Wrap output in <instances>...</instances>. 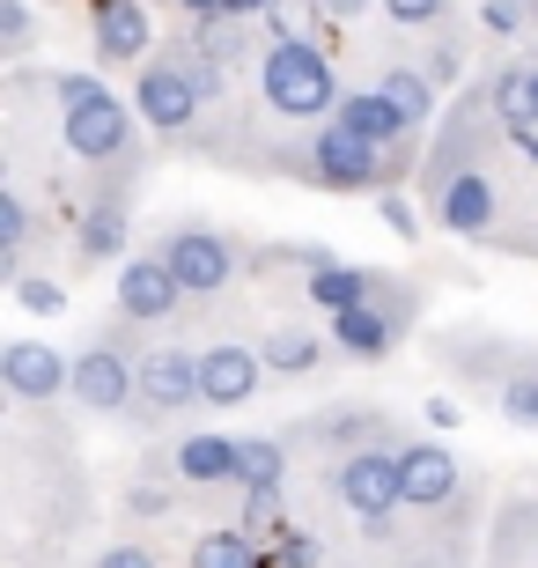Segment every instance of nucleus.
<instances>
[{
    "label": "nucleus",
    "instance_id": "obj_1",
    "mask_svg": "<svg viewBox=\"0 0 538 568\" xmlns=\"http://www.w3.org/2000/svg\"><path fill=\"white\" fill-rule=\"evenodd\" d=\"M258 97H266V111L288 119V126H325L347 89H339V74H332L325 44L281 38V44H266V60H258Z\"/></svg>",
    "mask_w": 538,
    "mask_h": 568
},
{
    "label": "nucleus",
    "instance_id": "obj_2",
    "mask_svg": "<svg viewBox=\"0 0 538 568\" xmlns=\"http://www.w3.org/2000/svg\"><path fill=\"white\" fill-rule=\"evenodd\" d=\"M214 89H222V67H207L185 44V52H155V60L141 67L133 104H141V119L155 133H192V119H200V104H207Z\"/></svg>",
    "mask_w": 538,
    "mask_h": 568
},
{
    "label": "nucleus",
    "instance_id": "obj_3",
    "mask_svg": "<svg viewBox=\"0 0 538 568\" xmlns=\"http://www.w3.org/2000/svg\"><path fill=\"white\" fill-rule=\"evenodd\" d=\"M303 178L325 192H392L398 185V163L392 148L362 141V133H347L339 119H325V126L303 141Z\"/></svg>",
    "mask_w": 538,
    "mask_h": 568
},
{
    "label": "nucleus",
    "instance_id": "obj_4",
    "mask_svg": "<svg viewBox=\"0 0 538 568\" xmlns=\"http://www.w3.org/2000/svg\"><path fill=\"white\" fill-rule=\"evenodd\" d=\"M133 119H141V104H119L111 89H97V97H82V104H67L60 111V148L74 155V163H97V170H111V163H125L133 155Z\"/></svg>",
    "mask_w": 538,
    "mask_h": 568
},
{
    "label": "nucleus",
    "instance_id": "obj_5",
    "mask_svg": "<svg viewBox=\"0 0 538 568\" xmlns=\"http://www.w3.org/2000/svg\"><path fill=\"white\" fill-rule=\"evenodd\" d=\"M332 487H339V509H347L354 525H384L392 509H406V473H398V450H384V443L347 450Z\"/></svg>",
    "mask_w": 538,
    "mask_h": 568
},
{
    "label": "nucleus",
    "instance_id": "obj_6",
    "mask_svg": "<svg viewBox=\"0 0 538 568\" xmlns=\"http://www.w3.org/2000/svg\"><path fill=\"white\" fill-rule=\"evenodd\" d=\"M155 252L170 258V274H177V288H185V295H222L229 281H236V266H244V252H236L214 222H177Z\"/></svg>",
    "mask_w": 538,
    "mask_h": 568
},
{
    "label": "nucleus",
    "instance_id": "obj_7",
    "mask_svg": "<svg viewBox=\"0 0 538 568\" xmlns=\"http://www.w3.org/2000/svg\"><path fill=\"white\" fill-rule=\"evenodd\" d=\"M74 406H89V414L141 406V355H125L119 339H89L74 355Z\"/></svg>",
    "mask_w": 538,
    "mask_h": 568
},
{
    "label": "nucleus",
    "instance_id": "obj_8",
    "mask_svg": "<svg viewBox=\"0 0 538 568\" xmlns=\"http://www.w3.org/2000/svg\"><path fill=\"white\" fill-rule=\"evenodd\" d=\"M185 406H207L200 399V355L192 347H148L141 355V414L148 422H177Z\"/></svg>",
    "mask_w": 538,
    "mask_h": 568
},
{
    "label": "nucleus",
    "instance_id": "obj_9",
    "mask_svg": "<svg viewBox=\"0 0 538 568\" xmlns=\"http://www.w3.org/2000/svg\"><path fill=\"white\" fill-rule=\"evenodd\" d=\"M406 339V295H376V303H354V311H332V347H347L354 362H384Z\"/></svg>",
    "mask_w": 538,
    "mask_h": 568
},
{
    "label": "nucleus",
    "instance_id": "obj_10",
    "mask_svg": "<svg viewBox=\"0 0 538 568\" xmlns=\"http://www.w3.org/2000/svg\"><path fill=\"white\" fill-rule=\"evenodd\" d=\"M0 384L22 406H44V399H60V392H74V362L60 347H44V339H8L0 347Z\"/></svg>",
    "mask_w": 538,
    "mask_h": 568
},
{
    "label": "nucleus",
    "instance_id": "obj_11",
    "mask_svg": "<svg viewBox=\"0 0 538 568\" xmlns=\"http://www.w3.org/2000/svg\"><path fill=\"white\" fill-rule=\"evenodd\" d=\"M177 274H170V258L163 252H141V258H125L119 266V317L125 325H163L170 311H177Z\"/></svg>",
    "mask_w": 538,
    "mask_h": 568
},
{
    "label": "nucleus",
    "instance_id": "obj_12",
    "mask_svg": "<svg viewBox=\"0 0 538 568\" xmlns=\"http://www.w3.org/2000/svg\"><path fill=\"white\" fill-rule=\"evenodd\" d=\"M266 355L258 347H244V339H222V347H207L200 355V399L207 406H244L258 399V384H266Z\"/></svg>",
    "mask_w": 538,
    "mask_h": 568
},
{
    "label": "nucleus",
    "instance_id": "obj_13",
    "mask_svg": "<svg viewBox=\"0 0 538 568\" xmlns=\"http://www.w3.org/2000/svg\"><path fill=\"white\" fill-rule=\"evenodd\" d=\"M398 473H406V503L414 509H450L457 487H465V473H457V458L443 443H398Z\"/></svg>",
    "mask_w": 538,
    "mask_h": 568
},
{
    "label": "nucleus",
    "instance_id": "obj_14",
    "mask_svg": "<svg viewBox=\"0 0 538 568\" xmlns=\"http://www.w3.org/2000/svg\"><path fill=\"white\" fill-rule=\"evenodd\" d=\"M89 38H97V60H148V38H155V22H148L141 0H97V22H89Z\"/></svg>",
    "mask_w": 538,
    "mask_h": 568
},
{
    "label": "nucleus",
    "instance_id": "obj_15",
    "mask_svg": "<svg viewBox=\"0 0 538 568\" xmlns=\"http://www.w3.org/2000/svg\"><path fill=\"white\" fill-rule=\"evenodd\" d=\"M332 119H339L347 133H362V141H376V148H406V141H414V119H406L384 89H347Z\"/></svg>",
    "mask_w": 538,
    "mask_h": 568
},
{
    "label": "nucleus",
    "instance_id": "obj_16",
    "mask_svg": "<svg viewBox=\"0 0 538 568\" xmlns=\"http://www.w3.org/2000/svg\"><path fill=\"white\" fill-rule=\"evenodd\" d=\"M487 104H495L501 133H538V60H509L487 74Z\"/></svg>",
    "mask_w": 538,
    "mask_h": 568
},
{
    "label": "nucleus",
    "instance_id": "obj_17",
    "mask_svg": "<svg viewBox=\"0 0 538 568\" xmlns=\"http://www.w3.org/2000/svg\"><path fill=\"white\" fill-rule=\"evenodd\" d=\"M398 281H384V274H362V266H339V258H332L325 274H311V303L317 311H354V303H376V295H392Z\"/></svg>",
    "mask_w": 538,
    "mask_h": 568
},
{
    "label": "nucleus",
    "instance_id": "obj_18",
    "mask_svg": "<svg viewBox=\"0 0 538 568\" xmlns=\"http://www.w3.org/2000/svg\"><path fill=\"white\" fill-rule=\"evenodd\" d=\"M125 244V192H97V200H89V214H82V230H74V252L89 258V266H104L111 252H119Z\"/></svg>",
    "mask_w": 538,
    "mask_h": 568
},
{
    "label": "nucleus",
    "instance_id": "obj_19",
    "mask_svg": "<svg viewBox=\"0 0 538 568\" xmlns=\"http://www.w3.org/2000/svg\"><path fill=\"white\" fill-rule=\"evenodd\" d=\"M258 355H266L273 377H317V369H325V339H317L311 325H273V333L258 339Z\"/></svg>",
    "mask_w": 538,
    "mask_h": 568
},
{
    "label": "nucleus",
    "instance_id": "obj_20",
    "mask_svg": "<svg viewBox=\"0 0 538 568\" xmlns=\"http://www.w3.org/2000/svg\"><path fill=\"white\" fill-rule=\"evenodd\" d=\"M177 480H185V487L236 480V436H185V443H177Z\"/></svg>",
    "mask_w": 538,
    "mask_h": 568
},
{
    "label": "nucleus",
    "instance_id": "obj_21",
    "mask_svg": "<svg viewBox=\"0 0 538 568\" xmlns=\"http://www.w3.org/2000/svg\"><path fill=\"white\" fill-rule=\"evenodd\" d=\"M236 487L244 495H281L288 487V450L273 436H244L236 443Z\"/></svg>",
    "mask_w": 538,
    "mask_h": 568
},
{
    "label": "nucleus",
    "instance_id": "obj_22",
    "mask_svg": "<svg viewBox=\"0 0 538 568\" xmlns=\"http://www.w3.org/2000/svg\"><path fill=\"white\" fill-rule=\"evenodd\" d=\"M376 89H384V97H392V104L406 111V119H414V133L428 126V111H435V74H428L420 60H398V67H384V82H376Z\"/></svg>",
    "mask_w": 538,
    "mask_h": 568
},
{
    "label": "nucleus",
    "instance_id": "obj_23",
    "mask_svg": "<svg viewBox=\"0 0 538 568\" xmlns=\"http://www.w3.org/2000/svg\"><path fill=\"white\" fill-rule=\"evenodd\" d=\"M192 568H258V539L244 525L236 531H207L200 547H192Z\"/></svg>",
    "mask_w": 538,
    "mask_h": 568
},
{
    "label": "nucleus",
    "instance_id": "obj_24",
    "mask_svg": "<svg viewBox=\"0 0 538 568\" xmlns=\"http://www.w3.org/2000/svg\"><path fill=\"white\" fill-rule=\"evenodd\" d=\"M0 252H8V274H22V252H30V207H22V192H0Z\"/></svg>",
    "mask_w": 538,
    "mask_h": 568
},
{
    "label": "nucleus",
    "instance_id": "obj_25",
    "mask_svg": "<svg viewBox=\"0 0 538 568\" xmlns=\"http://www.w3.org/2000/svg\"><path fill=\"white\" fill-rule=\"evenodd\" d=\"M501 414L517 428H538V369H517V377H501Z\"/></svg>",
    "mask_w": 538,
    "mask_h": 568
},
{
    "label": "nucleus",
    "instance_id": "obj_26",
    "mask_svg": "<svg viewBox=\"0 0 538 568\" xmlns=\"http://www.w3.org/2000/svg\"><path fill=\"white\" fill-rule=\"evenodd\" d=\"M30 38H38L30 0H0V52H8V60H22V52H30Z\"/></svg>",
    "mask_w": 538,
    "mask_h": 568
},
{
    "label": "nucleus",
    "instance_id": "obj_27",
    "mask_svg": "<svg viewBox=\"0 0 538 568\" xmlns=\"http://www.w3.org/2000/svg\"><path fill=\"white\" fill-rule=\"evenodd\" d=\"M16 303L30 317H52V311H67V288H60V281H44V274H16Z\"/></svg>",
    "mask_w": 538,
    "mask_h": 568
},
{
    "label": "nucleus",
    "instance_id": "obj_28",
    "mask_svg": "<svg viewBox=\"0 0 538 568\" xmlns=\"http://www.w3.org/2000/svg\"><path fill=\"white\" fill-rule=\"evenodd\" d=\"M531 8L538 0H479V30H487V38H517Z\"/></svg>",
    "mask_w": 538,
    "mask_h": 568
},
{
    "label": "nucleus",
    "instance_id": "obj_29",
    "mask_svg": "<svg viewBox=\"0 0 538 568\" xmlns=\"http://www.w3.org/2000/svg\"><path fill=\"white\" fill-rule=\"evenodd\" d=\"M384 16H392L398 30H435V22H443V0H384Z\"/></svg>",
    "mask_w": 538,
    "mask_h": 568
},
{
    "label": "nucleus",
    "instance_id": "obj_30",
    "mask_svg": "<svg viewBox=\"0 0 538 568\" xmlns=\"http://www.w3.org/2000/svg\"><path fill=\"white\" fill-rule=\"evenodd\" d=\"M273 568H317V539L311 531H281L273 539Z\"/></svg>",
    "mask_w": 538,
    "mask_h": 568
},
{
    "label": "nucleus",
    "instance_id": "obj_31",
    "mask_svg": "<svg viewBox=\"0 0 538 568\" xmlns=\"http://www.w3.org/2000/svg\"><path fill=\"white\" fill-rule=\"evenodd\" d=\"M376 214H384V230H392V236H406V244H414V236H420V214L406 207L398 192H376Z\"/></svg>",
    "mask_w": 538,
    "mask_h": 568
},
{
    "label": "nucleus",
    "instance_id": "obj_32",
    "mask_svg": "<svg viewBox=\"0 0 538 568\" xmlns=\"http://www.w3.org/2000/svg\"><path fill=\"white\" fill-rule=\"evenodd\" d=\"M44 89H52V104H82V97H97V89H104V82H97V74H44Z\"/></svg>",
    "mask_w": 538,
    "mask_h": 568
},
{
    "label": "nucleus",
    "instance_id": "obj_33",
    "mask_svg": "<svg viewBox=\"0 0 538 568\" xmlns=\"http://www.w3.org/2000/svg\"><path fill=\"white\" fill-rule=\"evenodd\" d=\"M97 568H155V554H148V547H125V539H119V547L97 554Z\"/></svg>",
    "mask_w": 538,
    "mask_h": 568
},
{
    "label": "nucleus",
    "instance_id": "obj_34",
    "mask_svg": "<svg viewBox=\"0 0 538 568\" xmlns=\"http://www.w3.org/2000/svg\"><path fill=\"white\" fill-rule=\"evenodd\" d=\"M317 16H325V22H362V16H369V0H317Z\"/></svg>",
    "mask_w": 538,
    "mask_h": 568
},
{
    "label": "nucleus",
    "instance_id": "obj_35",
    "mask_svg": "<svg viewBox=\"0 0 538 568\" xmlns=\"http://www.w3.org/2000/svg\"><path fill=\"white\" fill-rule=\"evenodd\" d=\"M125 503L141 509V517H163V509H170V495H163V487H133V495H125Z\"/></svg>",
    "mask_w": 538,
    "mask_h": 568
},
{
    "label": "nucleus",
    "instance_id": "obj_36",
    "mask_svg": "<svg viewBox=\"0 0 538 568\" xmlns=\"http://www.w3.org/2000/svg\"><path fill=\"white\" fill-rule=\"evenodd\" d=\"M177 16H192V22H207V16H222V0H170Z\"/></svg>",
    "mask_w": 538,
    "mask_h": 568
},
{
    "label": "nucleus",
    "instance_id": "obj_37",
    "mask_svg": "<svg viewBox=\"0 0 538 568\" xmlns=\"http://www.w3.org/2000/svg\"><path fill=\"white\" fill-rule=\"evenodd\" d=\"M420 414H428L435 428H457V406H450V399H428V406H420Z\"/></svg>",
    "mask_w": 538,
    "mask_h": 568
},
{
    "label": "nucleus",
    "instance_id": "obj_38",
    "mask_svg": "<svg viewBox=\"0 0 538 568\" xmlns=\"http://www.w3.org/2000/svg\"><path fill=\"white\" fill-rule=\"evenodd\" d=\"M266 8H281V0H222V16H266Z\"/></svg>",
    "mask_w": 538,
    "mask_h": 568
},
{
    "label": "nucleus",
    "instance_id": "obj_39",
    "mask_svg": "<svg viewBox=\"0 0 538 568\" xmlns=\"http://www.w3.org/2000/svg\"><path fill=\"white\" fill-rule=\"evenodd\" d=\"M281 8H288V0H281Z\"/></svg>",
    "mask_w": 538,
    "mask_h": 568
}]
</instances>
